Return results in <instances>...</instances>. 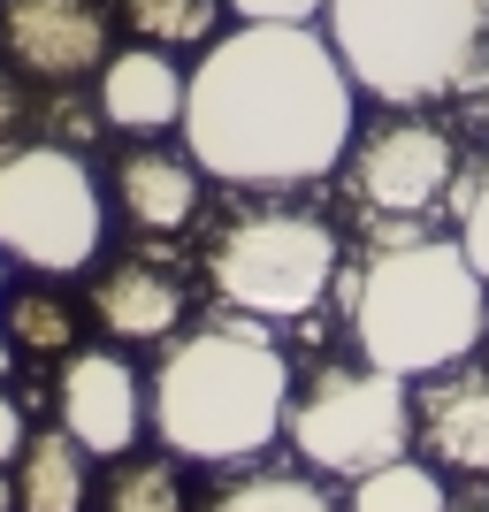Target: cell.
Here are the masks:
<instances>
[{
	"label": "cell",
	"instance_id": "obj_1",
	"mask_svg": "<svg viewBox=\"0 0 489 512\" xmlns=\"http://www.w3.org/2000/svg\"><path fill=\"white\" fill-rule=\"evenodd\" d=\"M352 138H360V85L329 31L245 23L199 46L184 92V146L214 184L298 192L337 176Z\"/></svg>",
	"mask_w": 489,
	"mask_h": 512
},
{
	"label": "cell",
	"instance_id": "obj_2",
	"mask_svg": "<svg viewBox=\"0 0 489 512\" xmlns=\"http://www.w3.org/2000/svg\"><path fill=\"white\" fill-rule=\"evenodd\" d=\"M153 390V436L199 467H253L291 421V360L253 314H214L192 337L161 344Z\"/></svg>",
	"mask_w": 489,
	"mask_h": 512
},
{
	"label": "cell",
	"instance_id": "obj_3",
	"mask_svg": "<svg viewBox=\"0 0 489 512\" xmlns=\"http://www.w3.org/2000/svg\"><path fill=\"white\" fill-rule=\"evenodd\" d=\"M344 329L360 360L428 383L489 344V283L459 237L390 230L367 245V260L344 283Z\"/></svg>",
	"mask_w": 489,
	"mask_h": 512
},
{
	"label": "cell",
	"instance_id": "obj_4",
	"mask_svg": "<svg viewBox=\"0 0 489 512\" xmlns=\"http://www.w3.org/2000/svg\"><path fill=\"white\" fill-rule=\"evenodd\" d=\"M321 31L383 107L474 92L489 69V0H329Z\"/></svg>",
	"mask_w": 489,
	"mask_h": 512
},
{
	"label": "cell",
	"instance_id": "obj_5",
	"mask_svg": "<svg viewBox=\"0 0 489 512\" xmlns=\"http://www.w3.org/2000/svg\"><path fill=\"white\" fill-rule=\"evenodd\" d=\"M337 276H344V237L314 207H253L237 222H222V237L207 245L214 299L253 321L314 314Z\"/></svg>",
	"mask_w": 489,
	"mask_h": 512
},
{
	"label": "cell",
	"instance_id": "obj_6",
	"mask_svg": "<svg viewBox=\"0 0 489 512\" xmlns=\"http://www.w3.org/2000/svg\"><path fill=\"white\" fill-rule=\"evenodd\" d=\"M107 245V192L69 146L0 153V253L31 276H77Z\"/></svg>",
	"mask_w": 489,
	"mask_h": 512
},
{
	"label": "cell",
	"instance_id": "obj_7",
	"mask_svg": "<svg viewBox=\"0 0 489 512\" xmlns=\"http://www.w3.org/2000/svg\"><path fill=\"white\" fill-rule=\"evenodd\" d=\"M291 451L314 474H367L413 451V383L390 375L375 360H344V367H314L291 390V421H283Z\"/></svg>",
	"mask_w": 489,
	"mask_h": 512
},
{
	"label": "cell",
	"instance_id": "obj_8",
	"mask_svg": "<svg viewBox=\"0 0 489 512\" xmlns=\"http://www.w3.org/2000/svg\"><path fill=\"white\" fill-rule=\"evenodd\" d=\"M344 176H352V199L367 214H398V222H421L436 199L459 184V138L428 115H390L383 130L352 138L344 153Z\"/></svg>",
	"mask_w": 489,
	"mask_h": 512
},
{
	"label": "cell",
	"instance_id": "obj_9",
	"mask_svg": "<svg viewBox=\"0 0 489 512\" xmlns=\"http://www.w3.org/2000/svg\"><path fill=\"white\" fill-rule=\"evenodd\" d=\"M54 413H62V428L92 459H123L153 428V390L130 367V352L77 344V352H62V375H54Z\"/></svg>",
	"mask_w": 489,
	"mask_h": 512
},
{
	"label": "cell",
	"instance_id": "obj_10",
	"mask_svg": "<svg viewBox=\"0 0 489 512\" xmlns=\"http://www.w3.org/2000/svg\"><path fill=\"white\" fill-rule=\"evenodd\" d=\"M0 54L39 85H85L115 54L100 0H0Z\"/></svg>",
	"mask_w": 489,
	"mask_h": 512
},
{
	"label": "cell",
	"instance_id": "obj_11",
	"mask_svg": "<svg viewBox=\"0 0 489 512\" xmlns=\"http://www.w3.org/2000/svg\"><path fill=\"white\" fill-rule=\"evenodd\" d=\"M413 444L451 474H489V367L459 360L413 390Z\"/></svg>",
	"mask_w": 489,
	"mask_h": 512
},
{
	"label": "cell",
	"instance_id": "obj_12",
	"mask_svg": "<svg viewBox=\"0 0 489 512\" xmlns=\"http://www.w3.org/2000/svg\"><path fill=\"white\" fill-rule=\"evenodd\" d=\"M107 199L130 214V230H192L199 199H207V169L192 161V146H130L115 153V176H107Z\"/></svg>",
	"mask_w": 489,
	"mask_h": 512
},
{
	"label": "cell",
	"instance_id": "obj_13",
	"mask_svg": "<svg viewBox=\"0 0 489 512\" xmlns=\"http://www.w3.org/2000/svg\"><path fill=\"white\" fill-rule=\"evenodd\" d=\"M184 92H192V77L176 69L169 46H115L100 69V115L107 130H130V138H153V130H184Z\"/></svg>",
	"mask_w": 489,
	"mask_h": 512
},
{
	"label": "cell",
	"instance_id": "obj_14",
	"mask_svg": "<svg viewBox=\"0 0 489 512\" xmlns=\"http://www.w3.org/2000/svg\"><path fill=\"white\" fill-rule=\"evenodd\" d=\"M192 314V291L161 260H115L92 276V321L115 344H169Z\"/></svg>",
	"mask_w": 489,
	"mask_h": 512
},
{
	"label": "cell",
	"instance_id": "obj_15",
	"mask_svg": "<svg viewBox=\"0 0 489 512\" xmlns=\"http://www.w3.org/2000/svg\"><path fill=\"white\" fill-rule=\"evenodd\" d=\"M92 451L69 428H39L16 459V512H85L92 505Z\"/></svg>",
	"mask_w": 489,
	"mask_h": 512
},
{
	"label": "cell",
	"instance_id": "obj_16",
	"mask_svg": "<svg viewBox=\"0 0 489 512\" xmlns=\"http://www.w3.org/2000/svg\"><path fill=\"white\" fill-rule=\"evenodd\" d=\"M207 512H337V505L298 467H230V482L207 497Z\"/></svg>",
	"mask_w": 489,
	"mask_h": 512
},
{
	"label": "cell",
	"instance_id": "obj_17",
	"mask_svg": "<svg viewBox=\"0 0 489 512\" xmlns=\"http://www.w3.org/2000/svg\"><path fill=\"white\" fill-rule=\"evenodd\" d=\"M100 512H192L176 451H153V459L123 451V459L107 467V482H100Z\"/></svg>",
	"mask_w": 489,
	"mask_h": 512
},
{
	"label": "cell",
	"instance_id": "obj_18",
	"mask_svg": "<svg viewBox=\"0 0 489 512\" xmlns=\"http://www.w3.org/2000/svg\"><path fill=\"white\" fill-rule=\"evenodd\" d=\"M222 8H230V0H123V31L138 46L192 54V46L222 39Z\"/></svg>",
	"mask_w": 489,
	"mask_h": 512
},
{
	"label": "cell",
	"instance_id": "obj_19",
	"mask_svg": "<svg viewBox=\"0 0 489 512\" xmlns=\"http://www.w3.org/2000/svg\"><path fill=\"white\" fill-rule=\"evenodd\" d=\"M344 512H451V497H444V474L421 467V459L405 451V459H390V467L352 474V505Z\"/></svg>",
	"mask_w": 489,
	"mask_h": 512
},
{
	"label": "cell",
	"instance_id": "obj_20",
	"mask_svg": "<svg viewBox=\"0 0 489 512\" xmlns=\"http://www.w3.org/2000/svg\"><path fill=\"white\" fill-rule=\"evenodd\" d=\"M0 329H8V344H23V352H77V306L62 299V291H16V299H0Z\"/></svg>",
	"mask_w": 489,
	"mask_h": 512
},
{
	"label": "cell",
	"instance_id": "obj_21",
	"mask_svg": "<svg viewBox=\"0 0 489 512\" xmlns=\"http://www.w3.org/2000/svg\"><path fill=\"white\" fill-rule=\"evenodd\" d=\"M459 245H467V260L482 268V283H489V153H482V169L459 184Z\"/></svg>",
	"mask_w": 489,
	"mask_h": 512
},
{
	"label": "cell",
	"instance_id": "obj_22",
	"mask_svg": "<svg viewBox=\"0 0 489 512\" xmlns=\"http://www.w3.org/2000/svg\"><path fill=\"white\" fill-rule=\"evenodd\" d=\"M237 23H321L329 0H230Z\"/></svg>",
	"mask_w": 489,
	"mask_h": 512
},
{
	"label": "cell",
	"instance_id": "obj_23",
	"mask_svg": "<svg viewBox=\"0 0 489 512\" xmlns=\"http://www.w3.org/2000/svg\"><path fill=\"white\" fill-rule=\"evenodd\" d=\"M23 444H31V421H23V406L8 398V390H0V467H16Z\"/></svg>",
	"mask_w": 489,
	"mask_h": 512
},
{
	"label": "cell",
	"instance_id": "obj_24",
	"mask_svg": "<svg viewBox=\"0 0 489 512\" xmlns=\"http://www.w3.org/2000/svg\"><path fill=\"white\" fill-rule=\"evenodd\" d=\"M16 123H23V69L0 54V138H8Z\"/></svg>",
	"mask_w": 489,
	"mask_h": 512
},
{
	"label": "cell",
	"instance_id": "obj_25",
	"mask_svg": "<svg viewBox=\"0 0 489 512\" xmlns=\"http://www.w3.org/2000/svg\"><path fill=\"white\" fill-rule=\"evenodd\" d=\"M8 367H16V344H8V329H0V383H8Z\"/></svg>",
	"mask_w": 489,
	"mask_h": 512
},
{
	"label": "cell",
	"instance_id": "obj_26",
	"mask_svg": "<svg viewBox=\"0 0 489 512\" xmlns=\"http://www.w3.org/2000/svg\"><path fill=\"white\" fill-rule=\"evenodd\" d=\"M0 512H16V482L8 474H0Z\"/></svg>",
	"mask_w": 489,
	"mask_h": 512
},
{
	"label": "cell",
	"instance_id": "obj_27",
	"mask_svg": "<svg viewBox=\"0 0 489 512\" xmlns=\"http://www.w3.org/2000/svg\"><path fill=\"white\" fill-rule=\"evenodd\" d=\"M474 92H482V100H474V107H482V130H489V69H482V85H474Z\"/></svg>",
	"mask_w": 489,
	"mask_h": 512
},
{
	"label": "cell",
	"instance_id": "obj_28",
	"mask_svg": "<svg viewBox=\"0 0 489 512\" xmlns=\"http://www.w3.org/2000/svg\"><path fill=\"white\" fill-rule=\"evenodd\" d=\"M0 299H8V253H0Z\"/></svg>",
	"mask_w": 489,
	"mask_h": 512
},
{
	"label": "cell",
	"instance_id": "obj_29",
	"mask_svg": "<svg viewBox=\"0 0 489 512\" xmlns=\"http://www.w3.org/2000/svg\"><path fill=\"white\" fill-rule=\"evenodd\" d=\"M467 512H489V505H467Z\"/></svg>",
	"mask_w": 489,
	"mask_h": 512
}]
</instances>
